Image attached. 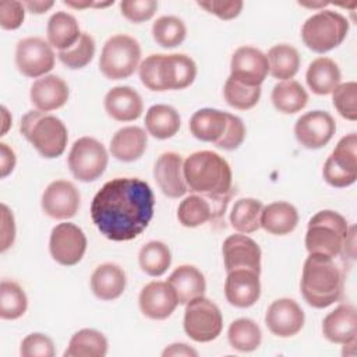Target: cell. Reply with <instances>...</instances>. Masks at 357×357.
<instances>
[{"instance_id": "1f68e13d", "label": "cell", "mask_w": 357, "mask_h": 357, "mask_svg": "<svg viewBox=\"0 0 357 357\" xmlns=\"http://www.w3.org/2000/svg\"><path fill=\"white\" fill-rule=\"evenodd\" d=\"M46 32L49 45L59 52L74 46L82 33L75 17L64 11H57L49 18Z\"/></svg>"}, {"instance_id": "6f0895ef", "label": "cell", "mask_w": 357, "mask_h": 357, "mask_svg": "<svg viewBox=\"0 0 357 357\" xmlns=\"http://www.w3.org/2000/svg\"><path fill=\"white\" fill-rule=\"evenodd\" d=\"M1 112H3V121H4V127H3V132H1V135H4V134H6V131H7V128H8V126H10V123H11V120H8L10 114H8V110H7L4 106L1 107Z\"/></svg>"}, {"instance_id": "c3c4849f", "label": "cell", "mask_w": 357, "mask_h": 357, "mask_svg": "<svg viewBox=\"0 0 357 357\" xmlns=\"http://www.w3.org/2000/svg\"><path fill=\"white\" fill-rule=\"evenodd\" d=\"M25 7L22 1L3 0L0 1V26L7 31L17 29L22 25Z\"/></svg>"}, {"instance_id": "ab89813d", "label": "cell", "mask_w": 357, "mask_h": 357, "mask_svg": "<svg viewBox=\"0 0 357 357\" xmlns=\"http://www.w3.org/2000/svg\"><path fill=\"white\" fill-rule=\"evenodd\" d=\"M28 307V298L22 287L13 280L0 283V317L3 319H17L22 317Z\"/></svg>"}, {"instance_id": "7c38bea8", "label": "cell", "mask_w": 357, "mask_h": 357, "mask_svg": "<svg viewBox=\"0 0 357 357\" xmlns=\"http://www.w3.org/2000/svg\"><path fill=\"white\" fill-rule=\"evenodd\" d=\"M52 258L64 266L78 264L86 251V237L74 223H59L53 227L49 240Z\"/></svg>"}, {"instance_id": "8992f818", "label": "cell", "mask_w": 357, "mask_h": 357, "mask_svg": "<svg viewBox=\"0 0 357 357\" xmlns=\"http://www.w3.org/2000/svg\"><path fill=\"white\" fill-rule=\"evenodd\" d=\"M349 32V21L333 10H321L305 20L301 28L304 45L315 53H326L337 47Z\"/></svg>"}, {"instance_id": "b9f144b4", "label": "cell", "mask_w": 357, "mask_h": 357, "mask_svg": "<svg viewBox=\"0 0 357 357\" xmlns=\"http://www.w3.org/2000/svg\"><path fill=\"white\" fill-rule=\"evenodd\" d=\"M225 100L234 109L248 110L254 107L261 98V86H248L233 78H227L223 88Z\"/></svg>"}, {"instance_id": "60d3db41", "label": "cell", "mask_w": 357, "mask_h": 357, "mask_svg": "<svg viewBox=\"0 0 357 357\" xmlns=\"http://www.w3.org/2000/svg\"><path fill=\"white\" fill-rule=\"evenodd\" d=\"M187 28L183 20L174 15L159 17L152 25V36L162 47H176L185 39Z\"/></svg>"}, {"instance_id": "5b68a950", "label": "cell", "mask_w": 357, "mask_h": 357, "mask_svg": "<svg viewBox=\"0 0 357 357\" xmlns=\"http://www.w3.org/2000/svg\"><path fill=\"white\" fill-rule=\"evenodd\" d=\"M349 225L335 211H319L308 222L305 248L310 254H322L332 258L342 255Z\"/></svg>"}, {"instance_id": "836d02e7", "label": "cell", "mask_w": 357, "mask_h": 357, "mask_svg": "<svg viewBox=\"0 0 357 357\" xmlns=\"http://www.w3.org/2000/svg\"><path fill=\"white\" fill-rule=\"evenodd\" d=\"M107 353V340L96 329H81L73 335L64 357H103Z\"/></svg>"}, {"instance_id": "52a82bcc", "label": "cell", "mask_w": 357, "mask_h": 357, "mask_svg": "<svg viewBox=\"0 0 357 357\" xmlns=\"http://www.w3.org/2000/svg\"><path fill=\"white\" fill-rule=\"evenodd\" d=\"M141 47L132 36L113 35L103 45L99 57V70L109 79H124L139 67Z\"/></svg>"}, {"instance_id": "2e32d148", "label": "cell", "mask_w": 357, "mask_h": 357, "mask_svg": "<svg viewBox=\"0 0 357 357\" xmlns=\"http://www.w3.org/2000/svg\"><path fill=\"white\" fill-rule=\"evenodd\" d=\"M269 73L266 54L252 46L238 47L230 60V78L248 85L261 86Z\"/></svg>"}, {"instance_id": "f6af8a7d", "label": "cell", "mask_w": 357, "mask_h": 357, "mask_svg": "<svg viewBox=\"0 0 357 357\" xmlns=\"http://www.w3.org/2000/svg\"><path fill=\"white\" fill-rule=\"evenodd\" d=\"M20 354L22 357H53L56 354L54 343L43 333H31L24 337Z\"/></svg>"}, {"instance_id": "3957f363", "label": "cell", "mask_w": 357, "mask_h": 357, "mask_svg": "<svg viewBox=\"0 0 357 357\" xmlns=\"http://www.w3.org/2000/svg\"><path fill=\"white\" fill-rule=\"evenodd\" d=\"M187 188L206 197H229L231 192V169L225 158L212 151L191 153L183 163Z\"/></svg>"}, {"instance_id": "7bdbcfd3", "label": "cell", "mask_w": 357, "mask_h": 357, "mask_svg": "<svg viewBox=\"0 0 357 357\" xmlns=\"http://www.w3.org/2000/svg\"><path fill=\"white\" fill-rule=\"evenodd\" d=\"M95 49L96 46L93 38L89 33L82 32L78 42L74 46H71L67 50L59 52L57 56L66 67L71 70H78L91 63V60L95 56Z\"/></svg>"}, {"instance_id": "603a6c76", "label": "cell", "mask_w": 357, "mask_h": 357, "mask_svg": "<svg viewBox=\"0 0 357 357\" xmlns=\"http://www.w3.org/2000/svg\"><path fill=\"white\" fill-rule=\"evenodd\" d=\"M324 336L337 344L356 342L357 335V311L351 304H340L331 311L322 321Z\"/></svg>"}, {"instance_id": "7402d4cb", "label": "cell", "mask_w": 357, "mask_h": 357, "mask_svg": "<svg viewBox=\"0 0 357 357\" xmlns=\"http://www.w3.org/2000/svg\"><path fill=\"white\" fill-rule=\"evenodd\" d=\"M183 158L176 152L162 153L153 166V177L160 191L169 198L183 197L188 188L183 174Z\"/></svg>"}, {"instance_id": "d6986e66", "label": "cell", "mask_w": 357, "mask_h": 357, "mask_svg": "<svg viewBox=\"0 0 357 357\" xmlns=\"http://www.w3.org/2000/svg\"><path fill=\"white\" fill-rule=\"evenodd\" d=\"M265 324L279 337L297 335L304 326V311L291 298H278L266 310Z\"/></svg>"}, {"instance_id": "d6a6232c", "label": "cell", "mask_w": 357, "mask_h": 357, "mask_svg": "<svg viewBox=\"0 0 357 357\" xmlns=\"http://www.w3.org/2000/svg\"><path fill=\"white\" fill-rule=\"evenodd\" d=\"M180 114L169 105H153L145 114V127L148 134L158 139H167L180 130Z\"/></svg>"}, {"instance_id": "74e56055", "label": "cell", "mask_w": 357, "mask_h": 357, "mask_svg": "<svg viewBox=\"0 0 357 357\" xmlns=\"http://www.w3.org/2000/svg\"><path fill=\"white\" fill-rule=\"evenodd\" d=\"M138 262L141 269L153 278L162 276L172 264L169 247L162 241H149L139 250Z\"/></svg>"}, {"instance_id": "7a4b0ae2", "label": "cell", "mask_w": 357, "mask_h": 357, "mask_svg": "<svg viewBox=\"0 0 357 357\" xmlns=\"http://www.w3.org/2000/svg\"><path fill=\"white\" fill-rule=\"evenodd\" d=\"M300 289L308 305L326 308L343 296V269L332 257L310 254L303 266Z\"/></svg>"}, {"instance_id": "9a60e30c", "label": "cell", "mask_w": 357, "mask_h": 357, "mask_svg": "<svg viewBox=\"0 0 357 357\" xmlns=\"http://www.w3.org/2000/svg\"><path fill=\"white\" fill-rule=\"evenodd\" d=\"M229 197H206L192 194L184 198L177 209V219L184 227H197L225 213Z\"/></svg>"}, {"instance_id": "5bb4252c", "label": "cell", "mask_w": 357, "mask_h": 357, "mask_svg": "<svg viewBox=\"0 0 357 357\" xmlns=\"http://www.w3.org/2000/svg\"><path fill=\"white\" fill-rule=\"evenodd\" d=\"M197 77L195 61L183 53L159 54L158 78L162 91H177L190 86Z\"/></svg>"}, {"instance_id": "bcb514c9", "label": "cell", "mask_w": 357, "mask_h": 357, "mask_svg": "<svg viewBox=\"0 0 357 357\" xmlns=\"http://www.w3.org/2000/svg\"><path fill=\"white\" fill-rule=\"evenodd\" d=\"M120 10L124 18L131 22H144L153 17L158 10V1L155 0H123Z\"/></svg>"}, {"instance_id": "7dc6e473", "label": "cell", "mask_w": 357, "mask_h": 357, "mask_svg": "<svg viewBox=\"0 0 357 357\" xmlns=\"http://www.w3.org/2000/svg\"><path fill=\"white\" fill-rule=\"evenodd\" d=\"M245 138V127L244 123L240 117L227 113V124L226 130L222 135V138L215 144L218 148L226 149V151H233L237 149Z\"/></svg>"}, {"instance_id": "484cf974", "label": "cell", "mask_w": 357, "mask_h": 357, "mask_svg": "<svg viewBox=\"0 0 357 357\" xmlns=\"http://www.w3.org/2000/svg\"><path fill=\"white\" fill-rule=\"evenodd\" d=\"M126 283L127 279L124 271L112 262L99 265L91 276V290L103 301L119 298L126 289Z\"/></svg>"}, {"instance_id": "f1b7e54d", "label": "cell", "mask_w": 357, "mask_h": 357, "mask_svg": "<svg viewBox=\"0 0 357 357\" xmlns=\"http://www.w3.org/2000/svg\"><path fill=\"white\" fill-rule=\"evenodd\" d=\"M227 124V113L218 109H199L190 119V131L191 134L204 142L216 144Z\"/></svg>"}, {"instance_id": "db71d44e", "label": "cell", "mask_w": 357, "mask_h": 357, "mask_svg": "<svg viewBox=\"0 0 357 357\" xmlns=\"http://www.w3.org/2000/svg\"><path fill=\"white\" fill-rule=\"evenodd\" d=\"M22 4H24V7L29 11V13H32V14H43V13H46L49 8H52L53 7V1H47V0H45V1H36V0H28V1H22Z\"/></svg>"}, {"instance_id": "6da1fadb", "label": "cell", "mask_w": 357, "mask_h": 357, "mask_svg": "<svg viewBox=\"0 0 357 357\" xmlns=\"http://www.w3.org/2000/svg\"><path fill=\"white\" fill-rule=\"evenodd\" d=\"M153 208L155 197L148 183L137 177H116L93 197L91 218L106 238L130 241L148 227Z\"/></svg>"}, {"instance_id": "ffe728a7", "label": "cell", "mask_w": 357, "mask_h": 357, "mask_svg": "<svg viewBox=\"0 0 357 357\" xmlns=\"http://www.w3.org/2000/svg\"><path fill=\"white\" fill-rule=\"evenodd\" d=\"M141 312L151 319H166L176 310L178 300L169 282L148 283L138 297Z\"/></svg>"}, {"instance_id": "d4e9b609", "label": "cell", "mask_w": 357, "mask_h": 357, "mask_svg": "<svg viewBox=\"0 0 357 357\" xmlns=\"http://www.w3.org/2000/svg\"><path fill=\"white\" fill-rule=\"evenodd\" d=\"M105 110L117 121H134L142 114L144 105L131 86H114L105 96Z\"/></svg>"}, {"instance_id": "f5cc1de1", "label": "cell", "mask_w": 357, "mask_h": 357, "mask_svg": "<svg viewBox=\"0 0 357 357\" xmlns=\"http://www.w3.org/2000/svg\"><path fill=\"white\" fill-rule=\"evenodd\" d=\"M162 356L163 357H167V356H174V357L176 356H184V357L187 356V357H190V356H198V353H197V350H194L192 347H190L185 343H173L162 351Z\"/></svg>"}, {"instance_id": "ee69618b", "label": "cell", "mask_w": 357, "mask_h": 357, "mask_svg": "<svg viewBox=\"0 0 357 357\" xmlns=\"http://www.w3.org/2000/svg\"><path fill=\"white\" fill-rule=\"evenodd\" d=\"M332 102L343 119L357 120V84L354 81L339 84L332 92Z\"/></svg>"}, {"instance_id": "681fc988", "label": "cell", "mask_w": 357, "mask_h": 357, "mask_svg": "<svg viewBox=\"0 0 357 357\" xmlns=\"http://www.w3.org/2000/svg\"><path fill=\"white\" fill-rule=\"evenodd\" d=\"M201 8L206 10L211 14H215L220 20H233L236 18L241 10H243V1L240 0H230V1H222V0H209V1H198L197 3Z\"/></svg>"}, {"instance_id": "ac0fdd59", "label": "cell", "mask_w": 357, "mask_h": 357, "mask_svg": "<svg viewBox=\"0 0 357 357\" xmlns=\"http://www.w3.org/2000/svg\"><path fill=\"white\" fill-rule=\"evenodd\" d=\"M222 254L226 272L250 269L261 273V248L251 237L243 233L229 236L223 241Z\"/></svg>"}, {"instance_id": "d590c367", "label": "cell", "mask_w": 357, "mask_h": 357, "mask_svg": "<svg viewBox=\"0 0 357 357\" xmlns=\"http://www.w3.org/2000/svg\"><path fill=\"white\" fill-rule=\"evenodd\" d=\"M266 59L271 75L280 81L291 79L300 68V54L297 49L286 43L272 46Z\"/></svg>"}, {"instance_id": "680465c9", "label": "cell", "mask_w": 357, "mask_h": 357, "mask_svg": "<svg viewBox=\"0 0 357 357\" xmlns=\"http://www.w3.org/2000/svg\"><path fill=\"white\" fill-rule=\"evenodd\" d=\"M300 6H304V7H310V8H319V7H325L328 6L329 3L328 1H321V3H307V1H298Z\"/></svg>"}, {"instance_id": "277c9868", "label": "cell", "mask_w": 357, "mask_h": 357, "mask_svg": "<svg viewBox=\"0 0 357 357\" xmlns=\"http://www.w3.org/2000/svg\"><path fill=\"white\" fill-rule=\"evenodd\" d=\"M21 134L46 159L59 158L67 146L68 132L64 123L40 110H31L21 119Z\"/></svg>"}, {"instance_id": "4fadbf2b", "label": "cell", "mask_w": 357, "mask_h": 357, "mask_svg": "<svg viewBox=\"0 0 357 357\" xmlns=\"http://www.w3.org/2000/svg\"><path fill=\"white\" fill-rule=\"evenodd\" d=\"M336 131L333 117L324 110H312L300 116L294 126L297 141L307 149H319L325 146Z\"/></svg>"}, {"instance_id": "816d5d0a", "label": "cell", "mask_w": 357, "mask_h": 357, "mask_svg": "<svg viewBox=\"0 0 357 357\" xmlns=\"http://www.w3.org/2000/svg\"><path fill=\"white\" fill-rule=\"evenodd\" d=\"M15 153L13 151V148H10L7 144L0 142V172H1V177H7L15 167Z\"/></svg>"}, {"instance_id": "83f0119b", "label": "cell", "mask_w": 357, "mask_h": 357, "mask_svg": "<svg viewBox=\"0 0 357 357\" xmlns=\"http://www.w3.org/2000/svg\"><path fill=\"white\" fill-rule=\"evenodd\" d=\"M167 282L173 287L178 304H187L192 298L204 296L206 290L202 272L192 265H180L172 272Z\"/></svg>"}, {"instance_id": "11a10c76", "label": "cell", "mask_w": 357, "mask_h": 357, "mask_svg": "<svg viewBox=\"0 0 357 357\" xmlns=\"http://www.w3.org/2000/svg\"><path fill=\"white\" fill-rule=\"evenodd\" d=\"M354 233H356V227L354 226L349 227L347 234L344 237V243H343L342 254L344 252L350 258H354V255H356V234Z\"/></svg>"}, {"instance_id": "30bf717a", "label": "cell", "mask_w": 357, "mask_h": 357, "mask_svg": "<svg viewBox=\"0 0 357 357\" xmlns=\"http://www.w3.org/2000/svg\"><path fill=\"white\" fill-rule=\"evenodd\" d=\"M324 178L332 187L343 188L354 184L357 178V135H344L325 160Z\"/></svg>"}, {"instance_id": "e0dca14e", "label": "cell", "mask_w": 357, "mask_h": 357, "mask_svg": "<svg viewBox=\"0 0 357 357\" xmlns=\"http://www.w3.org/2000/svg\"><path fill=\"white\" fill-rule=\"evenodd\" d=\"M79 202V191L67 180L52 181L42 195V209L53 219H70L75 216Z\"/></svg>"}, {"instance_id": "f546056e", "label": "cell", "mask_w": 357, "mask_h": 357, "mask_svg": "<svg viewBox=\"0 0 357 357\" xmlns=\"http://www.w3.org/2000/svg\"><path fill=\"white\" fill-rule=\"evenodd\" d=\"M342 74L337 64L329 57H318L307 68L305 81L317 95H329L340 84Z\"/></svg>"}, {"instance_id": "8fae6325", "label": "cell", "mask_w": 357, "mask_h": 357, "mask_svg": "<svg viewBox=\"0 0 357 357\" xmlns=\"http://www.w3.org/2000/svg\"><path fill=\"white\" fill-rule=\"evenodd\" d=\"M15 64L25 77H43L54 67V52L49 42L42 38H25L17 43Z\"/></svg>"}, {"instance_id": "4316f807", "label": "cell", "mask_w": 357, "mask_h": 357, "mask_svg": "<svg viewBox=\"0 0 357 357\" xmlns=\"http://www.w3.org/2000/svg\"><path fill=\"white\" fill-rule=\"evenodd\" d=\"M146 142V134L141 127H123L110 139V153L120 162H134L144 155Z\"/></svg>"}, {"instance_id": "f35d334b", "label": "cell", "mask_w": 357, "mask_h": 357, "mask_svg": "<svg viewBox=\"0 0 357 357\" xmlns=\"http://www.w3.org/2000/svg\"><path fill=\"white\" fill-rule=\"evenodd\" d=\"M227 339L233 349L238 351H252L259 347L262 333L255 321L250 318H238L230 324Z\"/></svg>"}, {"instance_id": "9f6ffc18", "label": "cell", "mask_w": 357, "mask_h": 357, "mask_svg": "<svg viewBox=\"0 0 357 357\" xmlns=\"http://www.w3.org/2000/svg\"><path fill=\"white\" fill-rule=\"evenodd\" d=\"M64 4L68 6V7H74V8L82 10V8H86V7H93L95 3H92V1H68V0H66Z\"/></svg>"}, {"instance_id": "f907efd6", "label": "cell", "mask_w": 357, "mask_h": 357, "mask_svg": "<svg viewBox=\"0 0 357 357\" xmlns=\"http://www.w3.org/2000/svg\"><path fill=\"white\" fill-rule=\"evenodd\" d=\"M1 238H0V251L4 252L8 250L15 240V222L14 215L6 204H1Z\"/></svg>"}, {"instance_id": "ba28073f", "label": "cell", "mask_w": 357, "mask_h": 357, "mask_svg": "<svg viewBox=\"0 0 357 357\" xmlns=\"http://www.w3.org/2000/svg\"><path fill=\"white\" fill-rule=\"evenodd\" d=\"M184 331L195 342L215 340L223 328L222 312L215 303L201 296L185 304Z\"/></svg>"}, {"instance_id": "e575fe53", "label": "cell", "mask_w": 357, "mask_h": 357, "mask_svg": "<svg viewBox=\"0 0 357 357\" xmlns=\"http://www.w3.org/2000/svg\"><path fill=\"white\" fill-rule=\"evenodd\" d=\"M272 103L280 113L293 114L305 107L308 95L303 85L294 79L278 82L271 95Z\"/></svg>"}, {"instance_id": "8d00e7d4", "label": "cell", "mask_w": 357, "mask_h": 357, "mask_svg": "<svg viewBox=\"0 0 357 357\" xmlns=\"http://www.w3.org/2000/svg\"><path fill=\"white\" fill-rule=\"evenodd\" d=\"M262 209V202L255 198L237 199L230 212L231 227L243 234L257 231L261 227Z\"/></svg>"}, {"instance_id": "4dcf8cb0", "label": "cell", "mask_w": 357, "mask_h": 357, "mask_svg": "<svg viewBox=\"0 0 357 357\" xmlns=\"http://www.w3.org/2000/svg\"><path fill=\"white\" fill-rule=\"evenodd\" d=\"M298 223L297 209L284 201L272 202L264 206L261 213V227L275 236L291 233Z\"/></svg>"}, {"instance_id": "cb8c5ba5", "label": "cell", "mask_w": 357, "mask_h": 357, "mask_svg": "<svg viewBox=\"0 0 357 357\" xmlns=\"http://www.w3.org/2000/svg\"><path fill=\"white\" fill-rule=\"evenodd\" d=\"M70 89L66 81L57 75H43L38 78L29 92V98L36 110L52 112L64 106L68 100Z\"/></svg>"}, {"instance_id": "44dd1931", "label": "cell", "mask_w": 357, "mask_h": 357, "mask_svg": "<svg viewBox=\"0 0 357 357\" xmlns=\"http://www.w3.org/2000/svg\"><path fill=\"white\" fill-rule=\"evenodd\" d=\"M225 296L234 307L248 308L254 305L261 296L259 273L250 269H234L227 272Z\"/></svg>"}, {"instance_id": "9c48e42d", "label": "cell", "mask_w": 357, "mask_h": 357, "mask_svg": "<svg viewBox=\"0 0 357 357\" xmlns=\"http://www.w3.org/2000/svg\"><path fill=\"white\" fill-rule=\"evenodd\" d=\"M107 159L109 156L102 142L92 137H82L70 149L68 167L77 180L88 183L103 174Z\"/></svg>"}]
</instances>
